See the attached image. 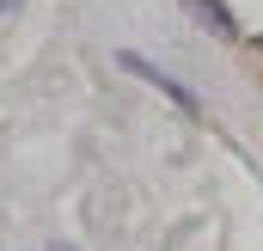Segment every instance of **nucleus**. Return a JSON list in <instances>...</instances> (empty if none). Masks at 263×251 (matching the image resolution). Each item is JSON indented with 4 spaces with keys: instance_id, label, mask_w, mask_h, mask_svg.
I'll use <instances>...</instances> for the list:
<instances>
[{
    "instance_id": "7ed1b4c3",
    "label": "nucleus",
    "mask_w": 263,
    "mask_h": 251,
    "mask_svg": "<svg viewBox=\"0 0 263 251\" xmlns=\"http://www.w3.org/2000/svg\"><path fill=\"white\" fill-rule=\"evenodd\" d=\"M49 251H73V245H62V239H55V245H49Z\"/></svg>"
},
{
    "instance_id": "f257e3e1",
    "label": "nucleus",
    "mask_w": 263,
    "mask_h": 251,
    "mask_svg": "<svg viewBox=\"0 0 263 251\" xmlns=\"http://www.w3.org/2000/svg\"><path fill=\"white\" fill-rule=\"evenodd\" d=\"M117 62L129 67L135 80H147V86H153V92H165V98H172V104H184V111H196V92H190V86H184V80H172V74H159V67H153V62H141V56H129V49H123V56H117Z\"/></svg>"
},
{
    "instance_id": "f03ea898",
    "label": "nucleus",
    "mask_w": 263,
    "mask_h": 251,
    "mask_svg": "<svg viewBox=\"0 0 263 251\" xmlns=\"http://www.w3.org/2000/svg\"><path fill=\"white\" fill-rule=\"evenodd\" d=\"M184 6H190V12H196L202 25H214V31H220V37H239V25H233V12H227V6H220V0H184Z\"/></svg>"
}]
</instances>
